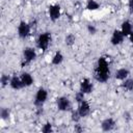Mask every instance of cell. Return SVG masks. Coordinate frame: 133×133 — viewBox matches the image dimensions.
Masks as SVG:
<instances>
[{"label": "cell", "mask_w": 133, "mask_h": 133, "mask_svg": "<svg viewBox=\"0 0 133 133\" xmlns=\"http://www.w3.org/2000/svg\"><path fill=\"white\" fill-rule=\"evenodd\" d=\"M50 41H51V34L49 32H44L37 38V47L41 50L45 51V50H47Z\"/></svg>", "instance_id": "1"}, {"label": "cell", "mask_w": 133, "mask_h": 133, "mask_svg": "<svg viewBox=\"0 0 133 133\" xmlns=\"http://www.w3.org/2000/svg\"><path fill=\"white\" fill-rule=\"evenodd\" d=\"M47 97H48V92H47V90L44 89V88H39V89L36 91L34 104L37 105V106H42V105L46 102Z\"/></svg>", "instance_id": "2"}, {"label": "cell", "mask_w": 133, "mask_h": 133, "mask_svg": "<svg viewBox=\"0 0 133 133\" xmlns=\"http://www.w3.org/2000/svg\"><path fill=\"white\" fill-rule=\"evenodd\" d=\"M30 32V25L24 21L20 22L19 24V27H18V34L20 37L22 38H25Z\"/></svg>", "instance_id": "3"}, {"label": "cell", "mask_w": 133, "mask_h": 133, "mask_svg": "<svg viewBox=\"0 0 133 133\" xmlns=\"http://www.w3.org/2000/svg\"><path fill=\"white\" fill-rule=\"evenodd\" d=\"M57 107L61 111H66L71 108L70 100L66 97H60L57 99Z\"/></svg>", "instance_id": "4"}, {"label": "cell", "mask_w": 133, "mask_h": 133, "mask_svg": "<svg viewBox=\"0 0 133 133\" xmlns=\"http://www.w3.org/2000/svg\"><path fill=\"white\" fill-rule=\"evenodd\" d=\"M96 72H99V73H109L108 63H107V61H106V59L104 57H100L99 58Z\"/></svg>", "instance_id": "5"}, {"label": "cell", "mask_w": 133, "mask_h": 133, "mask_svg": "<svg viewBox=\"0 0 133 133\" xmlns=\"http://www.w3.org/2000/svg\"><path fill=\"white\" fill-rule=\"evenodd\" d=\"M49 16L52 21H56L60 17V6L55 4L49 7Z\"/></svg>", "instance_id": "6"}, {"label": "cell", "mask_w": 133, "mask_h": 133, "mask_svg": "<svg viewBox=\"0 0 133 133\" xmlns=\"http://www.w3.org/2000/svg\"><path fill=\"white\" fill-rule=\"evenodd\" d=\"M36 57V53L34 51L33 48H25L24 49V59H25V63H29L30 61H32L33 59H35Z\"/></svg>", "instance_id": "7"}, {"label": "cell", "mask_w": 133, "mask_h": 133, "mask_svg": "<svg viewBox=\"0 0 133 133\" xmlns=\"http://www.w3.org/2000/svg\"><path fill=\"white\" fill-rule=\"evenodd\" d=\"M89 111H90V106H89V104H88L86 101H84V100H83L82 102H80L79 107H78V112H79L80 116H81V117L86 116V115L89 113Z\"/></svg>", "instance_id": "8"}, {"label": "cell", "mask_w": 133, "mask_h": 133, "mask_svg": "<svg viewBox=\"0 0 133 133\" xmlns=\"http://www.w3.org/2000/svg\"><path fill=\"white\" fill-rule=\"evenodd\" d=\"M123 41H124V34L122 33V31L114 30L112 33V36H111V44L116 46V45H119Z\"/></svg>", "instance_id": "9"}, {"label": "cell", "mask_w": 133, "mask_h": 133, "mask_svg": "<svg viewBox=\"0 0 133 133\" xmlns=\"http://www.w3.org/2000/svg\"><path fill=\"white\" fill-rule=\"evenodd\" d=\"M80 90L84 94H89L92 90V84L90 83L89 79L84 78L80 83Z\"/></svg>", "instance_id": "10"}, {"label": "cell", "mask_w": 133, "mask_h": 133, "mask_svg": "<svg viewBox=\"0 0 133 133\" xmlns=\"http://www.w3.org/2000/svg\"><path fill=\"white\" fill-rule=\"evenodd\" d=\"M101 127H102V130H104V131H111L115 127V122H114V119H112L110 117L106 118L102 122Z\"/></svg>", "instance_id": "11"}, {"label": "cell", "mask_w": 133, "mask_h": 133, "mask_svg": "<svg viewBox=\"0 0 133 133\" xmlns=\"http://www.w3.org/2000/svg\"><path fill=\"white\" fill-rule=\"evenodd\" d=\"M9 84H10L11 88H14V89H20V88H22V87L24 86V84H23L21 78H19V77H17V76H14V77L9 80Z\"/></svg>", "instance_id": "12"}, {"label": "cell", "mask_w": 133, "mask_h": 133, "mask_svg": "<svg viewBox=\"0 0 133 133\" xmlns=\"http://www.w3.org/2000/svg\"><path fill=\"white\" fill-rule=\"evenodd\" d=\"M122 33L124 34V36H128L130 35V33L132 32V25L129 21H125L122 24V29H121Z\"/></svg>", "instance_id": "13"}, {"label": "cell", "mask_w": 133, "mask_h": 133, "mask_svg": "<svg viewBox=\"0 0 133 133\" xmlns=\"http://www.w3.org/2000/svg\"><path fill=\"white\" fill-rule=\"evenodd\" d=\"M21 80H22L24 86H30L32 84V82H33V79H32L31 75L28 74V73H23L21 75Z\"/></svg>", "instance_id": "14"}, {"label": "cell", "mask_w": 133, "mask_h": 133, "mask_svg": "<svg viewBox=\"0 0 133 133\" xmlns=\"http://www.w3.org/2000/svg\"><path fill=\"white\" fill-rule=\"evenodd\" d=\"M129 75V71L127 69H119L115 72V78L118 80H125Z\"/></svg>", "instance_id": "15"}, {"label": "cell", "mask_w": 133, "mask_h": 133, "mask_svg": "<svg viewBox=\"0 0 133 133\" xmlns=\"http://www.w3.org/2000/svg\"><path fill=\"white\" fill-rule=\"evenodd\" d=\"M95 78L99 81V82H106L109 78V73H99V72H95Z\"/></svg>", "instance_id": "16"}, {"label": "cell", "mask_w": 133, "mask_h": 133, "mask_svg": "<svg viewBox=\"0 0 133 133\" xmlns=\"http://www.w3.org/2000/svg\"><path fill=\"white\" fill-rule=\"evenodd\" d=\"M62 60H63V55L60 52H56L52 58V63L57 65V64H60L62 62Z\"/></svg>", "instance_id": "17"}, {"label": "cell", "mask_w": 133, "mask_h": 133, "mask_svg": "<svg viewBox=\"0 0 133 133\" xmlns=\"http://www.w3.org/2000/svg\"><path fill=\"white\" fill-rule=\"evenodd\" d=\"M86 8L88 10H96L99 8V3L95 0H88V2L86 4Z\"/></svg>", "instance_id": "18"}, {"label": "cell", "mask_w": 133, "mask_h": 133, "mask_svg": "<svg viewBox=\"0 0 133 133\" xmlns=\"http://www.w3.org/2000/svg\"><path fill=\"white\" fill-rule=\"evenodd\" d=\"M123 88H125L126 90H132L133 89V79H126L123 84H122Z\"/></svg>", "instance_id": "19"}, {"label": "cell", "mask_w": 133, "mask_h": 133, "mask_svg": "<svg viewBox=\"0 0 133 133\" xmlns=\"http://www.w3.org/2000/svg\"><path fill=\"white\" fill-rule=\"evenodd\" d=\"M74 43H75V36H74L73 34L66 35V37H65V44H66L68 46H72Z\"/></svg>", "instance_id": "20"}, {"label": "cell", "mask_w": 133, "mask_h": 133, "mask_svg": "<svg viewBox=\"0 0 133 133\" xmlns=\"http://www.w3.org/2000/svg\"><path fill=\"white\" fill-rule=\"evenodd\" d=\"M42 132H44V133L52 132V126H51V124H50V123H46V124L43 126V128H42Z\"/></svg>", "instance_id": "21"}, {"label": "cell", "mask_w": 133, "mask_h": 133, "mask_svg": "<svg viewBox=\"0 0 133 133\" xmlns=\"http://www.w3.org/2000/svg\"><path fill=\"white\" fill-rule=\"evenodd\" d=\"M84 92H82L81 90L80 91H78L77 94H76V96H75V100L78 102V103H80V102H82L83 100H84Z\"/></svg>", "instance_id": "22"}, {"label": "cell", "mask_w": 133, "mask_h": 133, "mask_svg": "<svg viewBox=\"0 0 133 133\" xmlns=\"http://www.w3.org/2000/svg\"><path fill=\"white\" fill-rule=\"evenodd\" d=\"M8 116H9V110L6 108H2L1 109V117L3 119H6Z\"/></svg>", "instance_id": "23"}, {"label": "cell", "mask_w": 133, "mask_h": 133, "mask_svg": "<svg viewBox=\"0 0 133 133\" xmlns=\"http://www.w3.org/2000/svg\"><path fill=\"white\" fill-rule=\"evenodd\" d=\"M8 80H9L8 76H6V75H3V76L1 77V83H2V86H5V85L8 83Z\"/></svg>", "instance_id": "24"}, {"label": "cell", "mask_w": 133, "mask_h": 133, "mask_svg": "<svg viewBox=\"0 0 133 133\" xmlns=\"http://www.w3.org/2000/svg\"><path fill=\"white\" fill-rule=\"evenodd\" d=\"M80 117H81V116H80V114H79V112H78V111L73 112V114H72V118H73V121H74V122H78Z\"/></svg>", "instance_id": "25"}, {"label": "cell", "mask_w": 133, "mask_h": 133, "mask_svg": "<svg viewBox=\"0 0 133 133\" xmlns=\"http://www.w3.org/2000/svg\"><path fill=\"white\" fill-rule=\"evenodd\" d=\"M88 31H89L90 33H92V34H94V33L96 32V28H95L94 26H90V25H89V26H88Z\"/></svg>", "instance_id": "26"}, {"label": "cell", "mask_w": 133, "mask_h": 133, "mask_svg": "<svg viewBox=\"0 0 133 133\" xmlns=\"http://www.w3.org/2000/svg\"><path fill=\"white\" fill-rule=\"evenodd\" d=\"M129 8H130V11L133 12V0H129Z\"/></svg>", "instance_id": "27"}, {"label": "cell", "mask_w": 133, "mask_h": 133, "mask_svg": "<svg viewBox=\"0 0 133 133\" xmlns=\"http://www.w3.org/2000/svg\"><path fill=\"white\" fill-rule=\"evenodd\" d=\"M75 131H77V132H81L82 131V129L79 127V125H76V128H75Z\"/></svg>", "instance_id": "28"}, {"label": "cell", "mask_w": 133, "mask_h": 133, "mask_svg": "<svg viewBox=\"0 0 133 133\" xmlns=\"http://www.w3.org/2000/svg\"><path fill=\"white\" fill-rule=\"evenodd\" d=\"M129 36H130V41H131V43L133 44V30H132V32L130 33V35H129Z\"/></svg>", "instance_id": "29"}]
</instances>
